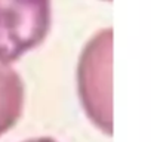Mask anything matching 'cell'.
Instances as JSON below:
<instances>
[{
	"instance_id": "4",
	"label": "cell",
	"mask_w": 151,
	"mask_h": 142,
	"mask_svg": "<svg viewBox=\"0 0 151 142\" xmlns=\"http://www.w3.org/2000/svg\"><path fill=\"white\" fill-rule=\"evenodd\" d=\"M25 142H56V141H55V139H52V138H37V139L25 141Z\"/></svg>"
},
{
	"instance_id": "3",
	"label": "cell",
	"mask_w": 151,
	"mask_h": 142,
	"mask_svg": "<svg viewBox=\"0 0 151 142\" xmlns=\"http://www.w3.org/2000/svg\"><path fill=\"white\" fill-rule=\"evenodd\" d=\"M24 105V85L17 71L0 61V136L21 117Z\"/></svg>"
},
{
	"instance_id": "1",
	"label": "cell",
	"mask_w": 151,
	"mask_h": 142,
	"mask_svg": "<svg viewBox=\"0 0 151 142\" xmlns=\"http://www.w3.org/2000/svg\"><path fill=\"white\" fill-rule=\"evenodd\" d=\"M50 21V0H0V61L15 62L37 47Z\"/></svg>"
},
{
	"instance_id": "2",
	"label": "cell",
	"mask_w": 151,
	"mask_h": 142,
	"mask_svg": "<svg viewBox=\"0 0 151 142\" xmlns=\"http://www.w3.org/2000/svg\"><path fill=\"white\" fill-rule=\"evenodd\" d=\"M110 43L104 49V33H101L83 53L79 64V90L85 108L96 123V126L107 133H111V104H110Z\"/></svg>"
}]
</instances>
